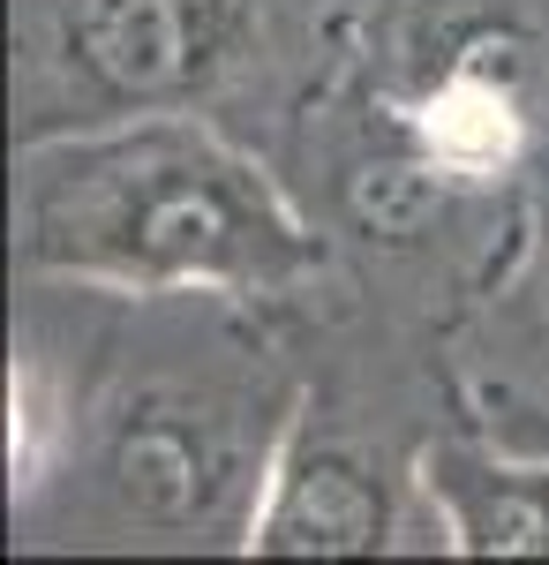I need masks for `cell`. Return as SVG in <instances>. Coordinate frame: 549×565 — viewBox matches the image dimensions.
Returning <instances> with one entry per match:
<instances>
[{"mask_svg": "<svg viewBox=\"0 0 549 565\" xmlns=\"http://www.w3.org/2000/svg\"><path fill=\"white\" fill-rule=\"evenodd\" d=\"M23 257L121 287H263L309 264L279 196L204 129H151L45 159L23 196Z\"/></svg>", "mask_w": 549, "mask_h": 565, "instance_id": "1", "label": "cell"}, {"mask_svg": "<svg viewBox=\"0 0 549 565\" xmlns=\"http://www.w3.org/2000/svg\"><path fill=\"white\" fill-rule=\"evenodd\" d=\"M226 0H68V53L114 98H181L212 76Z\"/></svg>", "mask_w": 549, "mask_h": 565, "instance_id": "2", "label": "cell"}, {"mask_svg": "<svg viewBox=\"0 0 549 565\" xmlns=\"http://www.w3.org/2000/svg\"><path fill=\"white\" fill-rule=\"evenodd\" d=\"M384 543V498L377 482L362 476L346 452H309L287 468L271 513L256 527V551H316V558H338V551H377Z\"/></svg>", "mask_w": 549, "mask_h": 565, "instance_id": "3", "label": "cell"}, {"mask_svg": "<svg viewBox=\"0 0 549 565\" xmlns=\"http://www.w3.org/2000/svg\"><path fill=\"white\" fill-rule=\"evenodd\" d=\"M106 476H114V498L151 527L196 521L204 498H212V482H218L212 476V445L189 430V423H173V415H136V423L114 437Z\"/></svg>", "mask_w": 549, "mask_h": 565, "instance_id": "4", "label": "cell"}, {"mask_svg": "<svg viewBox=\"0 0 549 565\" xmlns=\"http://www.w3.org/2000/svg\"><path fill=\"white\" fill-rule=\"evenodd\" d=\"M444 490H452L460 535L474 551L549 558V468H474V460H444Z\"/></svg>", "mask_w": 549, "mask_h": 565, "instance_id": "5", "label": "cell"}, {"mask_svg": "<svg viewBox=\"0 0 549 565\" xmlns=\"http://www.w3.org/2000/svg\"><path fill=\"white\" fill-rule=\"evenodd\" d=\"M512 143H519L512 90H497V76H482V68L444 76L437 98L422 106V151L444 174H497L512 159Z\"/></svg>", "mask_w": 549, "mask_h": 565, "instance_id": "6", "label": "cell"}]
</instances>
